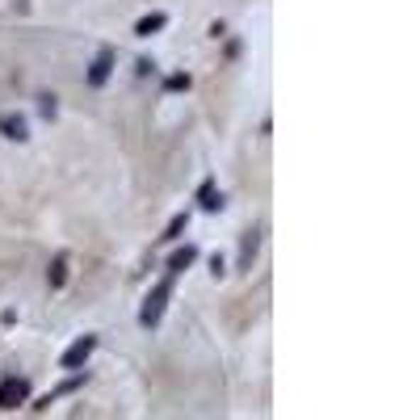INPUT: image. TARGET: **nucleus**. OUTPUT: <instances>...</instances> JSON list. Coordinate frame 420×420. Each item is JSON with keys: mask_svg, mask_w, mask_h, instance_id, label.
<instances>
[{"mask_svg": "<svg viewBox=\"0 0 420 420\" xmlns=\"http://www.w3.org/2000/svg\"><path fill=\"white\" fill-rule=\"evenodd\" d=\"M168 298H173V278H164L147 298H143V307H139V320L143 328H156L160 324V316H164V307H168Z\"/></svg>", "mask_w": 420, "mask_h": 420, "instance_id": "nucleus-1", "label": "nucleus"}, {"mask_svg": "<svg viewBox=\"0 0 420 420\" xmlns=\"http://www.w3.org/2000/svg\"><path fill=\"white\" fill-rule=\"evenodd\" d=\"M198 198H202V202H206L210 210H219V206H223V198H219V193H215L210 185H202V193H198Z\"/></svg>", "mask_w": 420, "mask_h": 420, "instance_id": "nucleus-10", "label": "nucleus"}, {"mask_svg": "<svg viewBox=\"0 0 420 420\" xmlns=\"http://www.w3.org/2000/svg\"><path fill=\"white\" fill-rule=\"evenodd\" d=\"M257 239H261V232L252 227V232L244 235V252H239V269H248L252 265V257H257Z\"/></svg>", "mask_w": 420, "mask_h": 420, "instance_id": "nucleus-8", "label": "nucleus"}, {"mask_svg": "<svg viewBox=\"0 0 420 420\" xmlns=\"http://www.w3.org/2000/svg\"><path fill=\"white\" fill-rule=\"evenodd\" d=\"M26 399H30V382H26V378L0 382V408H21Z\"/></svg>", "mask_w": 420, "mask_h": 420, "instance_id": "nucleus-3", "label": "nucleus"}, {"mask_svg": "<svg viewBox=\"0 0 420 420\" xmlns=\"http://www.w3.org/2000/svg\"><path fill=\"white\" fill-rule=\"evenodd\" d=\"M0 135L13 143H26L30 139V126H26V118L21 114H0Z\"/></svg>", "mask_w": 420, "mask_h": 420, "instance_id": "nucleus-5", "label": "nucleus"}, {"mask_svg": "<svg viewBox=\"0 0 420 420\" xmlns=\"http://www.w3.org/2000/svg\"><path fill=\"white\" fill-rule=\"evenodd\" d=\"M109 72H114V47H101V55H97L93 68H89V85L101 89V85L109 80Z\"/></svg>", "mask_w": 420, "mask_h": 420, "instance_id": "nucleus-4", "label": "nucleus"}, {"mask_svg": "<svg viewBox=\"0 0 420 420\" xmlns=\"http://www.w3.org/2000/svg\"><path fill=\"white\" fill-rule=\"evenodd\" d=\"M193 261H198V248H177V257L168 261V278H173V274H181V269H189Z\"/></svg>", "mask_w": 420, "mask_h": 420, "instance_id": "nucleus-7", "label": "nucleus"}, {"mask_svg": "<svg viewBox=\"0 0 420 420\" xmlns=\"http://www.w3.org/2000/svg\"><path fill=\"white\" fill-rule=\"evenodd\" d=\"M63 278H68V257H55V261H50V286L59 290V286H63Z\"/></svg>", "mask_w": 420, "mask_h": 420, "instance_id": "nucleus-9", "label": "nucleus"}, {"mask_svg": "<svg viewBox=\"0 0 420 420\" xmlns=\"http://www.w3.org/2000/svg\"><path fill=\"white\" fill-rule=\"evenodd\" d=\"M168 89H173V93H185V89H189V76H185V72H177V76L168 80Z\"/></svg>", "mask_w": 420, "mask_h": 420, "instance_id": "nucleus-11", "label": "nucleus"}, {"mask_svg": "<svg viewBox=\"0 0 420 420\" xmlns=\"http://www.w3.org/2000/svg\"><path fill=\"white\" fill-rule=\"evenodd\" d=\"M93 349H97V336H80V340H72V345H68V353L59 357V362H63V370H76V366H85Z\"/></svg>", "mask_w": 420, "mask_h": 420, "instance_id": "nucleus-2", "label": "nucleus"}, {"mask_svg": "<svg viewBox=\"0 0 420 420\" xmlns=\"http://www.w3.org/2000/svg\"><path fill=\"white\" fill-rule=\"evenodd\" d=\"M164 26H168V13H147L139 26H135V34L147 38V34H156V30H164Z\"/></svg>", "mask_w": 420, "mask_h": 420, "instance_id": "nucleus-6", "label": "nucleus"}]
</instances>
